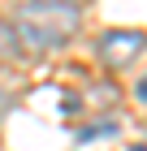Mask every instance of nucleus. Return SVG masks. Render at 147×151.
<instances>
[{
    "mask_svg": "<svg viewBox=\"0 0 147 151\" xmlns=\"http://www.w3.org/2000/svg\"><path fill=\"white\" fill-rule=\"evenodd\" d=\"M9 30L22 52H52L78 30V9L74 4H22Z\"/></svg>",
    "mask_w": 147,
    "mask_h": 151,
    "instance_id": "1",
    "label": "nucleus"
},
{
    "mask_svg": "<svg viewBox=\"0 0 147 151\" xmlns=\"http://www.w3.org/2000/svg\"><path fill=\"white\" fill-rule=\"evenodd\" d=\"M143 47H147L143 30H108V35L100 39V60L108 69H125V65H134V60L143 56Z\"/></svg>",
    "mask_w": 147,
    "mask_h": 151,
    "instance_id": "2",
    "label": "nucleus"
},
{
    "mask_svg": "<svg viewBox=\"0 0 147 151\" xmlns=\"http://www.w3.org/2000/svg\"><path fill=\"white\" fill-rule=\"evenodd\" d=\"M13 52H17V43H13V30L0 22V60H4V56H13Z\"/></svg>",
    "mask_w": 147,
    "mask_h": 151,
    "instance_id": "3",
    "label": "nucleus"
},
{
    "mask_svg": "<svg viewBox=\"0 0 147 151\" xmlns=\"http://www.w3.org/2000/svg\"><path fill=\"white\" fill-rule=\"evenodd\" d=\"M30 4H74V0H30Z\"/></svg>",
    "mask_w": 147,
    "mask_h": 151,
    "instance_id": "4",
    "label": "nucleus"
},
{
    "mask_svg": "<svg viewBox=\"0 0 147 151\" xmlns=\"http://www.w3.org/2000/svg\"><path fill=\"white\" fill-rule=\"evenodd\" d=\"M138 99H147V78H143V82H138Z\"/></svg>",
    "mask_w": 147,
    "mask_h": 151,
    "instance_id": "5",
    "label": "nucleus"
}]
</instances>
